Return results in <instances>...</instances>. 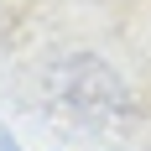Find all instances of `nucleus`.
Segmentation results:
<instances>
[{"label":"nucleus","instance_id":"f257e3e1","mask_svg":"<svg viewBox=\"0 0 151 151\" xmlns=\"http://www.w3.org/2000/svg\"><path fill=\"white\" fill-rule=\"evenodd\" d=\"M0 151H21V146H16L11 136H5V125H0Z\"/></svg>","mask_w":151,"mask_h":151}]
</instances>
